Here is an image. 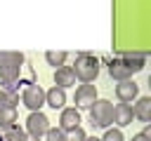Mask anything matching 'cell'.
I'll return each mask as SVG.
<instances>
[{
	"label": "cell",
	"mask_w": 151,
	"mask_h": 141,
	"mask_svg": "<svg viewBox=\"0 0 151 141\" xmlns=\"http://www.w3.org/2000/svg\"><path fill=\"white\" fill-rule=\"evenodd\" d=\"M73 73H76V80L80 82H92L97 75H99V59L92 56V54H80L76 59V66H71Z\"/></svg>",
	"instance_id": "obj_1"
},
{
	"label": "cell",
	"mask_w": 151,
	"mask_h": 141,
	"mask_svg": "<svg viewBox=\"0 0 151 141\" xmlns=\"http://www.w3.org/2000/svg\"><path fill=\"white\" fill-rule=\"evenodd\" d=\"M90 120L94 127H101V129H109L113 125V103L109 99H97L92 106H90Z\"/></svg>",
	"instance_id": "obj_2"
},
{
	"label": "cell",
	"mask_w": 151,
	"mask_h": 141,
	"mask_svg": "<svg viewBox=\"0 0 151 141\" xmlns=\"http://www.w3.org/2000/svg\"><path fill=\"white\" fill-rule=\"evenodd\" d=\"M21 63H24V56H21L19 52H7V61H5V66L0 68V80L5 82V87H9L12 82L19 80Z\"/></svg>",
	"instance_id": "obj_3"
},
{
	"label": "cell",
	"mask_w": 151,
	"mask_h": 141,
	"mask_svg": "<svg viewBox=\"0 0 151 141\" xmlns=\"http://www.w3.org/2000/svg\"><path fill=\"white\" fill-rule=\"evenodd\" d=\"M50 129V118L40 110H33L28 118H26V134L35 136V139H42L45 132Z\"/></svg>",
	"instance_id": "obj_4"
},
{
	"label": "cell",
	"mask_w": 151,
	"mask_h": 141,
	"mask_svg": "<svg viewBox=\"0 0 151 141\" xmlns=\"http://www.w3.org/2000/svg\"><path fill=\"white\" fill-rule=\"evenodd\" d=\"M21 103L33 113V110H40L45 106V89L40 85H28L21 94Z\"/></svg>",
	"instance_id": "obj_5"
},
{
	"label": "cell",
	"mask_w": 151,
	"mask_h": 141,
	"mask_svg": "<svg viewBox=\"0 0 151 141\" xmlns=\"http://www.w3.org/2000/svg\"><path fill=\"white\" fill-rule=\"evenodd\" d=\"M73 101H76V108H90V106L97 101V87H94L92 82H83V85H78V87H76V96H73Z\"/></svg>",
	"instance_id": "obj_6"
},
{
	"label": "cell",
	"mask_w": 151,
	"mask_h": 141,
	"mask_svg": "<svg viewBox=\"0 0 151 141\" xmlns=\"http://www.w3.org/2000/svg\"><path fill=\"white\" fill-rule=\"evenodd\" d=\"M137 94H139V87H137V82H134V80H123V82H118V85H116V96H118L123 103L134 101V99H137Z\"/></svg>",
	"instance_id": "obj_7"
},
{
	"label": "cell",
	"mask_w": 151,
	"mask_h": 141,
	"mask_svg": "<svg viewBox=\"0 0 151 141\" xmlns=\"http://www.w3.org/2000/svg\"><path fill=\"white\" fill-rule=\"evenodd\" d=\"M54 87H61V89L76 87V73L71 66H59L54 70Z\"/></svg>",
	"instance_id": "obj_8"
},
{
	"label": "cell",
	"mask_w": 151,
	"mask_h": 141,
	"mask_svg": "<svg viewBox=\"0 0 151 141\" xmlns=\"http://www.w3.org/2000/svg\"><path fill=\"white\" fill-rule=\"evenodd\" d=\"M80 127V113L78 108H61V115H59V129L64 132H71Z\"/></svg>",
	"instance_id": "obj_9"
},
{
	"label": "cell",
	"mask_w": 151,
	"mask_h": 141,
	"mask_svg": "<svg viewBox=\"0 0 151 141\" xmlns=\"http://www.w3.org/2000/svg\"><path fill=\"white\" fill-rule=\"evenodd\" d=\"M132 120H134V115H132V106L130 103H116L113 106V122L118 127H127Z\"/></svg>",
	"instance_id": "obj_10"
},
{
	"label": "cell",
	"mask_w": 151,
	"mask_h": 141,
	"mask_svg": "<svg viewBox=\"0 0 151 141\" xmlns=\"http://www.w3.org/2000/svg\"><path fill=\"white\" fill-rule=\"evenodd\" d=\"M132 115H134L137 120H142V122L149 125V120H151V99H149V96L137 99V103L132 106Z\"/></svg>",
	"instance_id": "obj_11"
},
{
	"label": "cell",
	"mask_w": 151,
	"mask_h": 141,
	"mask_svg": "<svg viewBox=\"0 0 151 141\" xmlns=\"http://www.w3.org/2000/svg\"><path fill=\"white\" fill-rule=\"evenodd\" d=\"M45 103L52 106L54 110H57V108H64V103H66V89H61V87L47 89V92H45Z\"/></svg>",
	"instance_id": "obj_12"
},
{
	"label": "cell",
	"mask_w": 151,
	"mask_h": 141,
	"mask_svg": "<svg viewBox=\"0 0 151 141\" xmlns=\"http://www.w3.org/2000/svg\"><path fill=\"white\" fill-rule=\"evenodd\" d=\"M109 75L113 78V80H118V82H123V80H130V70H127V66L123 63V59H113L111 63H109Z\"/></svg>",
	"instance_id": "obj_13"
},
{
	"label": "cell",
	"mask_w": 151,
	"mask_h": 141,
	"mask_svg": "<svg viewBox=\"0 0 151 141\" xmlns=\"http://www.w3.org/2000/svg\"><path fill=\"white\" fill-rule=\"evenodd\" d=\"M17 125V108H2L0 106V132H7Z\"/></svg>",
	"instance_id": "obj_14"
},
{
	"label": "cell",
	"mask_w": 151,
	"mask_h": 141,
	"mask_svg": "<svg viewBox=\"0 0 151 141\" xmlns=\"http://www.w3.org/2000/svg\"><path fill=\"white\" fill-rule=\"evenodd\" d=\"M19 103V94L12 92L9 87H0V106L2 108H17Z\"/></svg>",
	"instance_id": "obj_15"
},
{
	"label": "cell",
	"mask_w": 151,
	"mask_h": 141,
	"mask_svg": "<svg viewBox=\"0 0 151 141\" xmlns=\"http://www.w3.org/2000/svg\"><path fill=\"white\" fill-rule=\"evenodd\" d=\"M45 59H47V63H50V66L59 68V66H64V63H66V52H61V49H50V52L45 54Z\"/></svg>",
	"instance_id": "obj_16"
},
{
	"label": "cell",
	"mask_w": 151,
	"mask_h": 141,
	"mask_svg": "<svg viewBox=\"0 0 151 141\" xmlns=\"http://www.w3.org/2000/svg\"><path fill=\"white\" fill-rule=\"evenodd\" d=\"M123 63L127 66V70H130V73H137V70H142V68H144V56H142V54L123 56Z\"/></svg>",
	"instance_id": "obj_17"
},
{
	"label": "cell",
	"mask_w": 151,
	"mask_h": 141,
	"mask_svg": "<svg viewBox=\"0 0 151 141\" xmlns=\"http://www.w3.org/2000/svg\"><path fill=\"white\" fill-rule=\"evenodd\" d=\"M5 134V141H24V136H26V129H21L19 125H14V127H9L7 132H2Z\"/></svg>",
	"instance_id": "obj_18"
},
{
	"label": "cell",
	"mask_w": 151,
	"mask_h": 141,
	"mask_svg": "<svg viewBox=\"0 0 151 141\" xmlns=\"http://www.w3.org/2000/svg\"><path fill=\"white\" fill-rule=\"evenodd\" d=\"M45 139H47V141H66V132L59 129V127H50V129L45 132Z\"/></svg>",
	"instance_id": "obj_19"
},
{
	"label": "cell",
	"mask_w": 151,
	"mask_h": 141,
	"mask_svg": "<svg viewBox=\"0 0 151 141\" xmlns=\"http://www.w3.org/2000/svg\"><path fill=\"white\" fill-rule=\"evenodd\" d=\"M101 141H125V136H123V132H120V127H109L106 129V134L101 136Z\"/></svg>",
	"instance_id": "obj_20"
},
{
	"label": "cell",
	"mask_w": 151,
	"mask_h": 141,
	"mask_svg": "<svg viewBox=\"0 0 151 141\" xmlns=\"http://www.w3.org/2000/svg\"><path fill=\"white\" fill-rule=\"evenodd\" d=\"M85 132H83V127H76V129H71V132H66V141H85Z\"/></svg>",
	"instance_id": "obj_21"
},
{
	"label": "cell",
	"mask_w": 151,
	"mask_h": 141,
	"mask_svg": "<svg viewBox=\"0 0 151 141\" xmlns=\"http://www.w3.org/2000/svg\"><path fill=\"white\" fill-rule=\"evenodd\" d=\"M132 141H151V139H149V136H144V134L139 132V134H134V136H132Z\"/></svg>",
	"instance_id": "obj_22"
},
{
	"label": "cell",
	"mask_w": 151,
	"mask_h": 141,
	"mask_svg": "<svg viewBox=\"0 0 151 141\" xmlns=\"http://www.w3.org/2000/svg\"><path fill=\"white\" fill-rule=\"evenodd\" d=\"M5 61H7V52H0V68L5 66Z\"/></svg>",
	"instance_id": "obj_23"
},
{
	"label": "cell",
	"mask_w": 151,
	"mask_h": 141,
	"mask_svg": "<svg viewBox=\"0 0 151 141\" xmlns=\"http://www.w3.org/2000/svg\"><path fill=\"white\" fill-rule=\"evenodd\" d=\"M24 141H40V139H35V136H31V134H26V136H24Z\"/></svg>",
	"instance_id": "obj_24"
},
{
	"label": "cell",
	"mask_w": 151,
	"mask_h": 141,
	"mask_svg": "<svg viewBox=\"0 0 151 141\" xmlns=\"http://www.w3.org/2000/svg\"><path fill=\"white\" fill-rule=\"evenodd\" d=\"M85 141H101V139H97V136H85Z\"/></svg>",
	"instance_id": "obj_25"
}]
</instances>
